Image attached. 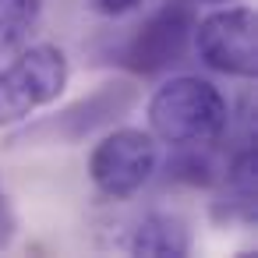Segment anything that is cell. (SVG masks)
Masks as SVG:
<instances>
[{
    "label": "cell",
    "instance_id": "6da1fadb",
    "mask_svg": "<svg viewBox=\"0 0 258 258\" xmlns=\"http://www.w3.org/2000/svg\"><path fill=\"white\" fill-rule=\"evenodd\" d=\"M149 127L159 142L180 145H212L230 127L226 96L195 75H180L163 82L149 99Z\"/></svg>",
    "mask_w": 258,
    "mask_h": 258
},
{
    "label": "cell",
    "instance_id": "7a4b0ae2",
    "mask_svg": "<svg viewBox=\"0 0 258 258\" xmlns=\"http://www.w3.org/2000/svg\"><path fill=\"white\" fill-rule=\"evenodd\" d=\"M68 78L71 68L64 50L50 43L18 50L8 64H0V127H15L36 110L57 103Z\"/></svg>",
    "mask_w": 258,
    "mask_h": 258
},
{
    "label": "cell",
    "instance_id": "3957f363",
    "mask_svg": "<svg viewBox=\"0 0 258 258\" xmlns=\"http://www.w3.org/2000/svg\"><path fill=\"white\" fill-rule=\"evenodd\" d=\"M156 170H159V145L149 131L138 127H120L103 135V142L89 156V177L106 198L138 195Z\"/></svg>",
    "mask_w": 258,
    "mask_h": 258
},
{
    "label": "cell",
    "instance_id": "277c9868",
    "mask_svg": "<svg viewBox=\"0 0 258 258\" xmlns=\"http://www.w3.org/2000/svg\"><path fill=\"white\" fill-rule=\"evenodd\" d=\"M195 50L198 57L233 78H254L258 75V18L251 8H223L195 22Z\"/></svg>",
    "mask_w": 258,
    "mask_h": 258
},
{
    "label": "cell",
    "instance_id": "5b68a950",
    "mask_svg": "<svg viewBox=\"0 0 258 258\" xmlns=\"http://www.w3.org/2000/svg\"><path fill=\"white\" fill-rule=\"evenodd\" d=\"M195 22L198 18H195L191 0H170L135 29V36L127 39V46L120 53V64L131 75H163L166 68L184 60Z\"/></svg>",
    "mask_w": 258,
    "mask_h": 258
},
{
    "label": "cell",
    "instance_id": "8992f818",
    "mask_svg": "<svg viewBox=\"0 0 258 258\" xmlns=\"http://www.w3.org/2000/svg\"><path fill=\"white\" fill-rule=\"evenodd\" d=\"M135 103H138V85H131V82H106L96 92H89L85 99L71 103L68 110H60L46 124V131H53L64 142H82V138H89L96 131L113 127V120H120L124 113L135 110Z\"/></svg>",
    "mask_w": 258,
    "mask_h": 258
},
{
    "label": "cell",
    "instance_id": "52a82bcc",
    "mask_svg": "<svg viewBox=\"0 0 258 258\" xmlns=\"http://www.w3.org/2000/svg\"><path fill=\"white\" fill-rule=\"evenodd\" d=\"M127 247H131V254H145V258H184L191 251V233L180 216L149 212L138 219Z\"/></svg>",
    "mask_w": 258,
    "mask_h": 258
},
{
    "label": "cell",
    "instance_id": "ba28073f",
    "mask_svg": "<svg viewBox=\"0 0 258 258\" xmlns=\"http://www.w3.org/2000/svg\"><path fill=\"white\" fill-rule=\"evenodd\" d=\"M43 15V0H0V64L29 46Z\"/></svg>",
    "mask_w": 258,
    "mask_h": 258
},
{
    "label": "cell",
    "instance_id": "9c48e42d",
    "mask_svg": "<svg viewBox=\"0 0 258 258\" xmlns=\"http://www.w3.org/2000/svg\"><path fill=\"white\" fill-rule=\"evenodd\" d=\"M166 177L191 187H209L223 177V166L212 159L209 145H180V152L166 163Z\"/></svg>",
    "mask_w": 258,
    "mask_h": 258
},
{
    "label": "cell",
    "instance_id": "30bf717a",
    "mask_svg": "<svg viewBox=\"0 0 258 258\" xmlns=\"http://www.w3.org/2000/svg\"><path fill=\"white\" fill-rule=\"evenodd\" d=\"M15 233H18V219H15L11 198L4 195V187H0V251H4V247H11Z\"/></svg>",
    "mask_w": 258,
    "mask_h": 258
},
{
    "label": "cell",
    "instance_id": "8fae6325",
    "mask_svg": "<svg viewBox=\"0 0 258 258\" xmlns=\"http://www.w3.org/2000/svg\"><path fill=\"white\" fill-rule=\"evenodd\" d=\"M142 4H145V0H92V8L99 15H106V18H124V15L138 11Z\"/></svg>",
    "mask_w": 258,
    "mask_h": 258
},
{
    "label": "cell",
    "instance_id": "7c38bea8",
    "mask_svg": "<svg viewBox=\"0 0 258 258\" xmlns=\"http://www.w3.org/2000/svg\"><path fill=\"white\" fill-rule=\"evenodd\" d=\"M191 4H195V0H191ZM198 4H219V0H198Z\"/></svg>",
    "mask_w": 258,
    "mask_h": 258
}]
</instances>
